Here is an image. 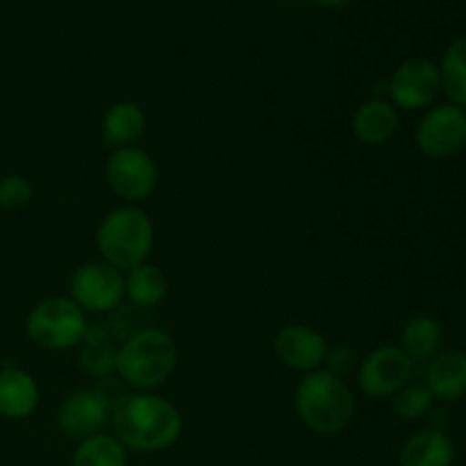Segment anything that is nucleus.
<instances>
[{
    "label": "nucleus",
    "instance_id": "1",
    "mask_svg": "<svg viewBox=\"0 0 466 466\" xmlns=\"http://www.w3.org/2000/svg\"><path fill=\"white\" fill-rule=\"evenodd\" d=\"M114 437L135 453H159L180 440L182 414L176 403L150 391L132 394L112 412Z\"/></svg>",
    "mask_w": 466,
    "mask_h": 466
},
{
    "label": "nucleus",
    "instance_id": "2",
    "mask_svg": "<svg viewBox=\"0 0 466 466\" xmlns=\"http://www.w3.org/2000/svg\"><path fill=\"white\" fill-rule=\"evenodd\" d=\"M296 414L300 421L321 435H337L350 423L355 414L353 391L344 378L328 369L305 373L294 396Z\"/></svg>",
    "mask_w": 466,
    "mask_h": 466
},
{
    "label": "nucleus",
    "instance_id": "3",
    "mask_svg": "<svg viewBox=\"0 0 466 466\" xmlns=\"http://www.w3.org/2000/svg\"><path fill=\"white\" fill-rule=\"evenodd\" d=\"M177 346L162 328H141L116 350V376L137 391H153L171 378Z\"/></svg>",
    "mask_w": 466,
    "mask_h": 466
},
{
    "label": "nucleus",
    "instance_id": "4",
    "mask_svg": "<svg viewBox=\"0 0 466 466\" xmlns=\"http://www.w3.org/2000/svg\"><path fill=\"white\" fill-rule=\"evenodd\" d=\"M155 244V226L148 214L137 205H121L100 221L96 246L109 267L130 271L148 262Z\"/></svg>",
    "mask_w": 466,
    "mask_h": 466
},
{
    "label": "nucleus",
    "instance_id": "5",
    "mask_svg": "<svg viewBox=\"0 0 466 466\" xmlns=\"http://www.w3.org/2000/svg\"><path fill=\"white\" fill-rule=\"evenodd\" d=\"M89 330L86 312L68 296H50L30 309L25 332L44 350H68L82 344Z\"/></svg>",
    "mask_w": 466,
    "mask_h": 466
},
{
    "label": "nucleus",
    "instance_id": "6",
    "mask_svg": "<svg viewBox=\"0 0 466 466\" xmlns=\"http://www.w3.org/2000/svg\"><path fill=\"white\" fill-rule=\"evenodd\" d=\"M387 94H390V103L403 112H419V109L431 107L441 94L440 66L426 57L405 59L391 73L387 82Z\"/></svg>",
    "mask_w": 466,
    "mask_h": 466
},
{
    "label": "nucleus",
    "instance_id": "7",
    "mask_svg": "<svg viewBox=\"0 0 466 466\" xmlns=\"http://www.w3.org/2000/svg\"><path fill=\"white\" fill-rule=\"evenodd\" d=\"M105 177L114 194L130 205L141 203L157 189V167L139 146L112 150L105 164Z\"/></svg>",
    "mask_w": 466,
    "mask_h": 466
},
{
    "label": "nucleus",
    "instance_id": "8",
    "mask_svg": "<svg viewBox=\"0 0 466 466\" xmlns=\"http://www.w3.org/2000/svg\"><path fill=\"white\" fill-rule=\"evenodd\" d=\"M417 148L426 157H453L466 146V109L441 103L428 109L414 132Z\"/></svg>",
    "mask_w": 466,
    "mask_h": 466
},
{
    "label": "nucleus",
    "instance_id": "9",
    "mask_svg": "<svg viewBox=\"0 0 466 466\" xmlns=\"http://www.w3.org/2000/svg\"><path fill=\"white\" fill-rule=\"evenodd\" d=\"M71 299L86 314L112 312L126 299L123 271L109 267L107 262H86L76 268L71 278Z\"/></svg>",
    "mask_w": 466,
    "mask_h": 466
},
{
    "label": "nucleus",
    "instance_id": "10",
    "mask_svg": "<svg viewBox=\"0 0 466 466\" xmlns=\"http://www.w3.org/2000/svg\"><path fill=\"white\" fill-rule=\"evenodd\" d=\"M414 362L403 353L400 346H378L360 362V390L369 399H391L412 380Z\"/></svg>",
    "mask_w": 466,
    "mask_h": 466
},
{
    "label": "nucleus",
    "instance_id": "11",
    "mask_svg": "<svg viewBox=\"0 0 466 466\" xmlns=\"http://www.w3.org/2000/svg\"><path fill=\"white\" fill-rule=\"evenodd\" d=\"M276 358L285 367L294 369L300 373H312L323 367L328 355L326 337L312 326L305 323H291L278 330L276 341H273Z\"/></svg>",
    "mask_w": 466,
    "mask_h": 466
},
{
    "label": "nucleus",
    "instance_id": "12",
    "mask_svg": "<svg viewBox=\"0 0 466 466\" xmlns=\"http://www.w3.org/2000/svg\"><path fill=\"white\" fill-rule=\"evenodd\" d=\"M109 417H112L109 408L91 387V390L73 391L71 396L62 400L57 410V426L62 435L82 441L86 437L103 432Z\"/></svg>",
    "mask_w": 466,
    "mask_h": 466
},
{
    "label": "nucleus",
    "instance_id": "13",
    "mask_svg": "<svg viewBox=\"0 0 466 466\" xmlns=\"http://www.w3.org/2000/svg\"><path fill=\"white\" fill-rule=\"evenodd\" d=\"M426 387L432 399L441 403H455L466 396V353L462 350H440L428 362Z\"/></svg>",
    "mask_w": 466,
    "mask_h": 466
},
{
    "label": "nucleus",
    "instance_id": "14",
    "mask_svg": "<svg viewBox=\"0 0 466 466\" xmlns=\"http://www.w3.org/2000/svg\"><path fill=\"white\" fill-rule=\"evenodd\" d=\"M353 137L364 146H382L399 130V109L382 98L364 100L350 118Z\"/></svg>",
    "mask_w": 466,
    "mask_h": 466
},
{
    "label": "nucleus",
    "instance_id": "15",
    "mask_svg": "<svg viewBox=\"0 0 466 466\" xmlns=\"http://www.w3.org/2000/svg\"><path fill=\"white\" fill-rule=\"evenodd\" d=\"M39 385L27 371L18 367L0 369V417L21 421L32 417L39 405Z\"/></svg>",
    "mask_w": 466,
    "mask_h": 466
},
{
    "label": "nucleus",
    "instance_id": "16",
    "mask_svg": "<svg viewBox=\"0 0 466 466\" xmlns=\"http://www.w3.org/2000/svg\"><path fill=\"white\" fill-rule=\"evenodd\" d=\"M146 126H148V116L141 105H137L135 100H118L105 112L100 132H103L105 144L116 150L135 146L144 137Z\"/></svg>",
    "mask_w": 466,
    "mask_h": 466
},
{
    "label": "nucleus",
    "instance_id": "17",
    "mask_svg": "<svg viewBox=\"0 0 466 466\" xmlns=\"http://www.w3.org/2000/svg\"><path fill=\"white\" fill-rule=\"evenodd\" d=\"M455 444L440 428H426L410 437L399 453V466H453Z\"/></svg>",
    "mask_w": 466,
    "mask_h": 466
},
{
    "label": "nucleus",
    "instance_id": "18",
    "mask_svg": "<svg viewBox=\"0 0 466 466\" xmlns=\"http://www.w3.org/2000/svg\"><path fill=\"white\" fill-rule=\"evenodd\" d=\"M441 326L432 317H414L400 332V349L412 362H431L441 350Z\"/></svg>",
    "mask_w": 466,
    "mask_h": 466
},
{
    "label": "nucleus",
    "instance_id": "19",
    "mask_svg": "<svg viewBox=\"0 0 466 466\" xmlns=\"http://www.w3.org/2000/svg\"><path fill=\"white\" fill-rule=\"evenodd\" d=\"M126 280V296L137 308H155L167 299L168 280L164 271L155 264H139L123 276Z\"/></svg>",
    "mask_w": 466,
    "mask_h": 466
},
{
    "label": "nucleus",
    "instance_id": "20",
    "mask_svg": "<svg viewBox=\"0 0 466 466\" xmlns=\"http://www.w3.org/2000/svg\"><path fill=\"white\" fill-rule=\"evenodd\" d=\"M73 466H127V451L114 435H91L77 444Z\"/></svg>",
    "mask_w": 466,
    "mask_h": 466
},
{
    "label": "nucleus",
    "instance_id": "21",
    "mask_svg": "<svg viewBox=\"0 0 466 466\" xmlns=\"http://www.w3.org/2000/svg\"><path fill=\"white\" fill-rule=\"evenodd\" d=\"M441 91L458 107H466V36H460L446 48L440 64Z\"/></svg>",
    "mask_w": 466,
    "mask_h": 466
},
{
    "label": "nucleus",
    "instance_id": "22",
    "mask_svg": "<svg viewBox=\"0 0 466 466\" xmlns=\"http://www.w3.org/2000/svg\"><path fill=\"white\" fill-rule=\"evenodd\" d=\"M432 394L426 385L419 382H408L403 390L396 391L391 396V410L403 421H417V419L426 417L432 408Z\"/></svg>",
    "mask_w": 466,
    "mask_h": 466
},
{
    "label": "nucleus",
    "instance_id": "23",
    "mask_svg": "<svg viewBox=\"0 0 466 466\" xmlns=\"http://www.w3.org/2000/svg\"><path fill=\"white\" fill-rule=\"evenodd\" d=\"M116 350L105 344V339L94 335L85 337V346L80 350V369L89 376L105 378L116 373Z\"/></svg>",
    "mask_w": 466,
    "mask_h": 466
},
{
    "label": "nucleus",
    "instance_id": "24",
    "mask_svg": "<svg viewBox=\"0 0 466 466\" xmlns=\"http://www.w3.org/2000/svg\"><path fill=\"white\" fill-rule=\"evenodd\" d=\"M32 200V185L18 173L0 177V209L25 208Z\"/></svg>",
    "mask_w": 466,
    "mask_h": 466
},
{
    "label": "nucleus",
    "instance_id": "25",
    "mask_svg": "<svg viewBox=\"0 0 466 466\" xmlns=\"http://www.w3.org/2000/svg\"><path fill=\"white\" fill-rule=\"evenodd\" d=\"M126 387L127 385L118 376H105V378H98V385L94 387V391L103 399V403L107 405L109 412H114V410L127 399Z\"/></svg>",
    "mask_w": 466,
    "mask_h": 466
},
{
    "label": "nucleus",
    "instance_id": "26",
    "mask_svg": "<svg viewBox=\"0 0 466 466\" xmlns=\"http://www.w3.org/2000/svg\"><path fill=\"white\" fill-rule=\"evenodd\" d=\"M312 3L321 5V7H344V5H349L350 0H312Z\"/></svg>",
    "mask_w": 466,
    "mask_h": 466
}]
</instances>
